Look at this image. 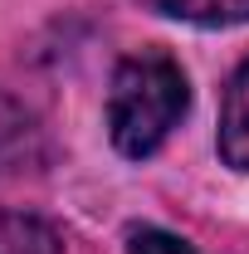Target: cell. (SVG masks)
Masks as SVG:
<instances>
[{"mask_svg": "<svg viewBox=\"0 0 249 254\" xmlns=\"http://www.w3.org/2000/svg\"><path fill=\"white\" fill-rule=\"evenodd\" d=\"M186 108H190V83L186 68L171 54H161V49L127 54L108 83V137L127 161H147L181 127Z\"/></svg>", "mask_w": 249, "mask_h": 254, "instance_id": "1", "label": "cell"}, {"mask_svg": "<svg viewBox=\"0 0 249 254\" xmlns=\"http://www.w3.org/2000/svg\"><path fill=\"white\" fill-rule=\"evenodd\" d=\"M49 161V137L20 98L0 93V176H25Z\"/></svg>", "mask_w": 249, "mask_h": 254, "instance_id": "2", "label": "cell"}, {"mask_svg": "<svg viewBox=\"0 0 249 254\" xmlns=\"http://www.w3.org/2000/svg\"><path fill=\"white\" fill-rule=\"evenodd\" d=\"M152 15H166V20H181V25H205V30H220V25H249V0H142Z\"/></svg>", "mask_w": 249, "mask_h": 254, "instance_id": "4", "label": "cell"}, {"mask_svg": "<svg viewBox=\"0 0 249 254\" xmlns=\"http://www.w3.org/2000/svg\"><path fill=\"white\" fill-rule=\"evenodd\" d=\"M220 161L235 166V171H249V59L230 73L225 83V98H220V132H215Z\"/></svg>", "mask_w": 249, "mask_h": 254, "instance_id": "3", "label": "cell"}, {"mask_svg": "<svg viewBox=\"0 0 249 254\" xmlns=\"http://www.w3.org/2000/svg\"><path fill=\"white\" fill-rule=\"evenodd\" d=\"M127 254H200L190 240L161 230V225H132L127 230Z\"/></svg>", "mask_w": 249, "mask_h": 254, "instance_id": "6", "label": "cell"}, {"mask_svg": "<svg viewBox=\"0 0 249 254\" xmlns=\"http://www.w3.org/2000/svg\"><path fill=\"white\" fill-rule=\"evenodd\" d=\"M0 254H63V235L39 215L0 210Z\"/></svg>", "mask_w": 249, "mask_h": 254, "instance_id": "5", "label": "cell"}]
</instances>
